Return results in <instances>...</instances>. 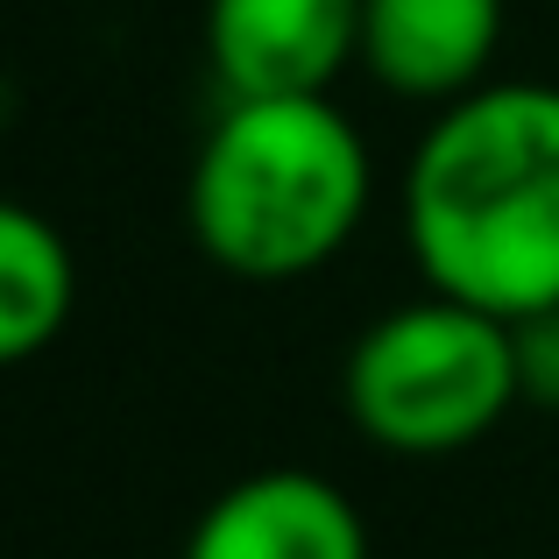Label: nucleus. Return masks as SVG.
<instances>
[{"label":"nucleus","instance_id":"nucleus-1","mask_svg":"<svg viewBox=\"0 0 559 559\" xmlns=\"http://www.w3.org/2000/svg\"><path fill=\"white\" fill-rule=\"evenodd\" d=\"M404 234L425 290L489 319L559 305V85H481L439 107L404 170Z\"/></svg>","mask_w":559,"mask_h":559},{"label":"nucleus","instance_id":"nucleus-2","mask_svg":"<svg viewBox=\"0 0 559 559\" xmlns=\"http://www.w3.org/2000/svg\"><path fill=\"white\" fill-rule=\"evenodd\" d=\"M369 191V142L333 99H219L185 185V219L227 276L290 284L355 241Z\"/></svg>","mask_w":559,"mask_h":559},{"label":"nucleus","instance_id":"nucleus-3","mask_svg":"<svg viewBox=\"0 0 559 559\" xmlns=\"http://www.w3.org/2000/svg\"><path fill=\"white\" fill-rule=\"evenodd\" d=\"M341 404L361 439L382 453H461L489 439L518 396V341L510 319H489L461 298H418L361 326L341 369Z\"/></svg>","mask_w":559,"mask_h":559},{"label":"nucleus","instance_id":"nucleus-4","mask_svg":"<svg viewBox=\"0 0 559 559\" xmlns=\"http://www.w3.org/2000/svg\"><path fill=\"white\" fill-rule=\"evenodd\" d=\"M219 99H333L361 64V0H205Z\"/></svg>","mask_w":559,"mask_h":559},{"label":"nucleus","instance_id":"nucleus-5","mask_svg":"<svg viewBox=\"0 0 559 559\" xmlns=\"http://www.w3.org/2000/svg\"><path fill=\"white\" fill-rule=\"evenodd\" d=\"M185 559H369V524L312 467H255L199 510Z\"/></svg>","mask_w":559,"mask_h":559},{"label":"nucleus","instance_id":"nucleus-6","mask_svg":"<svg viewBox=\"0 0 559 559\" xmlns=\"http://www.w3.org/2000/svg\"><path fill=\"white\" fill-rule=\"evenodd\" d=\"M503 22V0H361V71L396 99L453 107L496 85Z\"/></svg>","mask_w":559,"mask_h":559},{"label":"nucleus","instance_id":"nucleus-7","mask_svg":"<svg viewBox=\"0 0 559 559\" xmlns=\"http://www.w3.org/2000/svg\"><path fill=\"white\" fill-rule=\"evenodd\" d=\"M79 305V262L57 219L36 205H0V355L28 361L71 326Z\"/></svg>","mask_w":559,"mask_h":559},{"label":"nucleus","instance_id":"nucleus-8","mask_svg":"<svg viewBox=\"0 0 559 559\" xmlns=\"http://www.w3.org/2000/svg\"><path fill=\"white\" fill-rule=\"evenodd\" d=\"M510 341H518V396L532 411H559V305L518 319Z\"/></svg>","mask_w":559,"mask_h":559}]
</instances>
